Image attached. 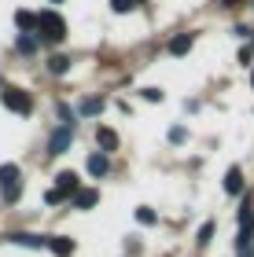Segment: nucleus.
<instances>
[{"label":"nucleus","mask_w":254,"mask_h":257,"mask_svg":"<svg viewBox=\"0 0 254 257\" xmlns=\"http://www.w3.org/2000/svg\"><path fill=\"white\" fill-rule=\"evenodd\" d=\"M144 99H151V103H158V99H162V92H158V88H144Z\"/></svg>","instance_id":"24"},{"label":"nucleus","mask_w":254,"mask_h":257,"mask_svg":"<svg viewBox=\"0 0 254 257\" xmlns=\"http://www.w3.org/2000/svg\"><path fill=\"white\" fill-rule=\"evenodd\" d=\"M19 52H37V41H33V37H26V33H22V37H19Z\"/></svg>","instance_id":"20"},{"label":"nucleus","mask_w":254,"mask_h":257,"mask_svg":"<svg viewBox=\"0 0 254 257\" xmlns=\"http://www.w3.org/2000/svg\"><path fill=\"white\" fill-rule=\"evenodd\" d=\"M96 144H100V151H103V155H111V151L118 147V133H114V128H107V125H103L100 133H96Z\"/></svg>","instance_id":"6"},{"label":"nucleus","mask_w":254,"mask_h":257,"mask_svg":"<svg viewBox=\"0 0 254 257\" xmlns=\"http://www.w3.org/2000/svg\"><path fill=\"white\" fill-rule=\"evenodd\" d=\"M136 4H144V0H136Z\"/></svg>","instance_id":"28"},{"label":"nucleus","mask_w":254,"mask_h":257,"mask_svg":"<svg viewBox=\"0 0 254 257\" xmlns=\"http://www.w3.org/2000/svg\"><path fill=\"white\" fill-rule=\"evenodd\" d=\"M184 136H188V133H184L181 125H177V128H170V140H173V144H184Z\"/></svg>","instance_id":"23"},{"label":"nucleus","mask_w":254,"mask_h":257,"mask_svg":"<svg viewBox=\"0 0 254 257\" xmlns=\"http://www.w3.org/2000/svg\"><path fill=\"white\" fill-rule=\"evenodd\" d=\"M11 242H15V246H41V239L37 235H26V231H15Z\"/></svg>","instance_id":"16"},{"label":"nucleus","mask_w":254,"mask_h":257,"mask_svg":"<svg viewBox=\"0 0 254 257\" xmlns=\"http://www.w3.org/2000/svg\"><path fill=\"white\" fill-rule=\"evenodd\" d=\"M136 220H140V224H155V209H147V206H140V209H136Z\"/></svg>","instance_id":"18"},{"label":"nucleus","mask_w":254,"mask_h":257,"mask_svg":"<svg viewBox=\"0 0 254 257\" xmlns=\"http://www.w3.org/2000/svg\"><path fill=\"white\" fill-rule=\"evenodd\" d=\"M239 231H254V206L243 202V209H239Z\"/></svg>","instance_id":"14"},{"label":"nucleus","mask_w":254,"mask_h":257,"mask_svg":"<svg viewBox=\"0 0 254 257\" xmlns=\"http://www.w3.org/2000/svg\"><path fill=\"white\" fill-rule=\"evenodd\" d=\"M225 191H228V195H243V173H239L236 166L225 173Z\"/></svg>","instance_id":"7"},{"label":"nucleus","mask_w":254,"mask_h":257,"mask_svg":"<svg viewBox=\"0 0 254 257\" xmlns=\"http://www.w3.org/2000/svg\"><path fill=\"white\" fill-rule=\"evenodd\" d=\"M48 70H52L55 77H63L66 70H70V59H66V55H52V59H48Z\"/></svg>","instance_id":"15"},{"label":"nucleus","mask_w":254,"mask_h":257,"mask_svg":"<svg viewBox=\"0 0 254 257\" xmlns=\"http://www.w3.org/2000/svg\"><path fill=\"white\" fill-rule=\"evenodd\" d=\"M210 239H214V220H206V224L199 228V246H206Z\"/></svg>","instance_id":"19"},{"label":"nucleus","mask_w":254,"mask_h":257,"mask_svg":"<svg viewBox=\"0 0 254 257\" xmlns=\"http://www.w3.org/2000/svg\"><path fill=\"white\" fill-rule=\"evenodd\" d=\"M63 191H55V188H48V191H44V202H48V206H55V202H63Z\"/></svg>","instance_id":"21"},{"label":"nucleus","mask_w":254,"mask_h":257,"mask_svg":"<svg viewBox=\"0 0 254 257\" xmlns=\"http://www.w3.org/2000/svg\"><path fill=\"white\" fill-rule=\"evenodd\" d=\"M136 8V0H111V11H118V15H129Z\"/></svg>","instance_id":"17"},{"label":"nucleus","mask_w":254,"mask_h":257,"mask_svg":"<svg viewBox=\"0 0 254 257\" xmlns=\"http://www.w3.org/2000/svg\"><path fill=\"white\" fill-rule=\"evenodd\" d=\"M77 184H81V180H77V173H70V169H63L59 173V177H55V191H63V195H77V191H81V188H77Z\"/></svg>","instance_id":"4"},{"label":"nucleus","mask_w":254,"mask_h":257,"mask_svg":"<svg viewBox=\"0 0 254 257\" xmlns=\"http://www.w3.org/2000/svg\"><path fill=\"white\" fill-rule=\"evenodd\" d=\"M77 110H81V118H96V114L103 110V99H96V96H92V99H81V107H77Z\"/></svg>","instance_id":"13"},{"label":"nucleus","mask_w":254,"mask_h":257,"mask_svg":"<svg viewBox=\"0 0 254 257\" xmlns=\"http://www.w3.org/2000/svg\"><path fill=\"white\" fill-rule=\"evenodd\" d=\"M0 99H4V107H8L11 114H30V110H33L30 92H22V88H4V92H0Z\"/></svg>","instance_id":"2"},{"label":"nucleus","mask_w":254,"mask_h":257,"mask_svg":"<svg viewBox=\"0 0 254 257\" xmlns=\"http://www.w3.org/2000/svg\"><path fill=\"white\" fill-rule=\"evenodd\" d=\"M107 169H111V162H107V155H103V151H100V155H92V158H89V173H92V177H103Z\"/></svg>","instance_id":"12"},{"label":"nucleus","mask_w":254,"mask_h":257,"mask_svg":"<svg viewBox=\"0 0 254 257\" xmlns=\"http://www.w3.org/2000/svg\"><path fill=\"white\" fill-rule=\"evenodd\" d=\"M188 52H192V33H181L170 41V55H188Z\"/></svg>","instance_id":"9"},{"label":"nucleus","mask_w":254,"mask_h":257,"mask_svg":"<svg viewBox=\"0 0 254 257\" xmlns=\"http://www.w3.org/2000/svg\"><path fill=\"white\" fill-rule=\"evenodd\" d=\"M96 202H100V191H92V188H81V191L74 195V206L77 209H92Z\"/></svg>","instance_id":"8"},{"label":"nucleus","mask_w":254,"mask_h":257,"mask_svg":"<svg viewBox=\"0 0 254 257\" xmlns=\"http://www.w3.org/2000/svg\"><path fill=\"white\" fill-rule=\"evenodd\" d=\"M48 250H52L55 257H70V253H74V239H66V235H52V239H48Z\"/></svg>","instance_id":"5"},{"label":"nucleus","mask_w":254,"mask_h":257,"mask_svg":"<svg viewBox=\"0 0 254 257\" xmlns=\"http://www.w3.org/2000/svg\"><path fill=\"white\" fill-rule=\"evenodd\" d=\"M15 22H19V30H22V33L37 30V15H33V11H26V8H22V11H15Z\"/></svg>","instance_id":"11"},{"label":"nucleus","mask_w":254,"mask_h":257,"mask_svg":"<svg viewBox=\"0 0 254 257\" xmlns=\"http://www.w3.org/2000/svg\"><path fill=\"white\" fill-rule=\"evenodd\" d=\"M52 4H63V0H52Z\"/></svg>","instance_id":"27"},{"label":"nucleus","mask_w":254,"mask_h":257,"mask_svg":"<svg viewBox=\"0 0 254 257\" xmlns=\"http://www.w3.org/2000/svg\"><path fill=\"white\" fill-rule=\"evenodd\" d=\"M15 184H19V166H11V162L0 166V188H15Z\"/></svg>","instance_id":"10"},{"label":"nucleus","mask_w":254,"mask_h":257,"mask_svg":"<svg viewBox=\"0 0 254 257\" xmlns=\"http://www.w3.org/2000/svg\"><path fill=\"white\" fill-rule=\"evenodd\" d=\"M221 4H225V8H232V4H236V0H221Z\"/></svg>","instance_id":"25"},{"label":"nucleus","mask_w":254,"mask_h":257,"mask_svg":"<svg viewBox=\"0 0 254 257\" xmlns=\"http://www.w3.org/2000/svg\"><path fill=\"white\" fill-rule=\"evenodd\" d=\"M250 85H254V70H250Z\"/></svg>","instance_id":"26"},{"label":"nucleus","mask_w":254,"mask_h":257,"mask_svg":"<svg viewBox=\"0 0 254 257\" xmlns=\"http://www.w3.org/2000/svg\"><path fill=\"white\" fill-rule=\"evenodd\" d=\"M70 140H74V128H70V125H59V128L52 133V144H48V151H52V155H66Z\"/></svg>","instance_id":"3"},{"label":"nucleus","mask_w":254,"mask_h":257,"mask_svg":"<svg viewBox=\"0 0 254 257\" xmlns=\"http://www.w3.org/2000/svg\"><path fill=\"white\" fill-rule=\"evenodd\" d=\"M19 191H22L19 184H15V188H4V202H19Z\"/></svg>","instance_id":"22"},{"label":"nucleus","mask_w":254,"mask_h":257,"mask_svg":"<svg viewBox=\"0 0 254 257\" xmlns=\"http://www.w3.org/2000/svg\"><path fill=\"white\" fill-rule=\"evenodd\" d=\"M37 33H41L44 41H63L66 37L63 15H55V11H41V15H37Z\"/></svg>","instance_id":"1"}]
</instances>
